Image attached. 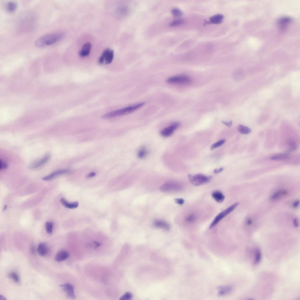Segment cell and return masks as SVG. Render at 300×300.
Wrapping results in <instances>:
<instances>
[{
	"label": "cell",
	"mask_w": 300,
	"mask_h": 300,
	"mask_svg": "<svg viewBox=\"0 0 300 300\" xmlns=\"http://www.w3.org/2000/svg\"><path fill=\"white\" fill-rule=\"evenodd\" d=\"M64 34L62 32H54L44 35L35 42L36 47L39 48L46 47L54 44L60 41Z\"/></svg>",
	"instance_id": "6da1fadb"
},
{
	"label": "cell",
	"mask_w": 300,
	"mask_h": 300,
	"mask_svg": "<svg viewBox=\"0 0 300 300\" xmlns=\"http://www.w3.org/2000/svg\"><path fill=\"white\" fill-rule=\"evenodd\" d=\"M145 104L144 102H142L134 105L113 111L103 115L102 118L103 119H107L128 114L141 108Z\"/></svg>",
	"instance_id": "7a4b0ae2"
},
{
	"label": "cell",
	"mask_w": 300,
	"mask_h": 300,
	"mask_svg": "<svg viewBox=\"0 0 300 300\" xmlns=\"http://www.w3.org/2000/svg\"><path fill=\"white\" fill-rule=\"evenodd\" d=\"M188 178L190 183L193 185L197 186L209 182L211 180L212 177L207 176L205 175L198 174L193 176L189 174L188 175Z\"/></svg>",
	"instance_id": "3957f363"
},
{
	"label": "cell",
	"mask_w": 300,
	"mask_h": 300,
	"mask_svg": "<svg viewBox=\"0 0 300 300\" xmlns=\"http://www.w3.org/2000/svg\"><path fill=\"white\" fill-rule=\"evenodd\" d=\"M239 203H236L231 206L225 211L221 212L216 217L213 222L210 225L209 228L211 229L215 226L220 221L231 212L233 211L239 204Z\"/></svg>",
	"instance_id": "277c9868"
},
{
	"label": "cell",
	"mask_w": 300,
	"mask_h": 300,
	"mask_svg": "<svg viewBox=\"0 0 300 300\" xmlns=\"http://www.w3.org/2000/svg\"><path fill=\"white\" fill-rule=\"evenodd\" d=\"M166 82L170 84H189L191 80L189 76L184 74H180L168 78Z\"/></svg>",
	"instance_id": "5b68a950"
},
{
	"label": "cell",
	"mask_w": 300,
	"mask_h": 300,
	"mask_svg": "<svg viewBox=\"0 0 300 300\" xmlns=\"http://www.w3.org/2000/svg\"><path fill=\"white\" fill-rule=\"evenodd\" d=\"M179 122H174L162 130L160 134L162 136L165 137H168L172 135L175 130L180 126Z\"/></svg>",
	"instance_id": "8992f818"
},
{
	"label": "cell",
	"mask_w": 300,
	"mask_h": 300,
	"mask_svg": "<svg viewBox=\"0 0 300 300\" xmlns=\"http://www.w3.org/2000/svg\"><path fill=\"white\" fill-rule=\"evenodd\" d=\"M181 187L180 184L174 181H170L166 182L161 186L160 190L161 191L166 192L173 190H178L181 189Z\"/></svg>",
	"instance_id": "52a82bcc"
},
{
	"label": "cell",
	"mask_w": 300,
	"mask_h": 300,
	"mask_svg": "<svg viewBox=\"0 0 300 300\" xmlns=\"http://www.w3.org/2000/svg\"><path fill=\"white\" fill-rule=\"evenodd\" d=\"M60 287L66 293L67 296L71 299H74L76 297L74 292V286L71 283H67L60 285Z\"/></svg>",
	"instance_id": "ba28073f"
},
{
	"label": "cell",
	"mask_w": 300,
	"mask_h": 300,
	"mask_svg": "<svg viewBox=\"0 0 300 300\" xmlns=\"http://www.w3.org/2000/svg\"><path fill=\"white\" fill-rule=\"evenodd\" d=\"M70 172V170L69 169H65L60 170L56 171L51 173V174L48 175L44 177L43 178V180L45 181H49L51 180L52 179L55 178L57 176L60 175L66 174Z\"/></svg>",
	"instance_id": "9c48e42d"
},
{
	"label": "cell",
	"mask_w": 300,
	"mask_h": 300,
	"mask_svg": "<svg viewBox=\"0 0 300 300\" xmlns=\"http://www.w3.org/2000/svg\"><path fill=\"white\" fill-rule=\"evenodd\" d=\"M50 158L51 156L50 155L47 154L45 155L43 158L32 164L29 166V168L30 169H33L40 167L49 161Z\"/></svg>",
	"instance_id": "30bf717a"
},
{
	"label": "cell",
	"mask_w": 300,
	"mask_h": 300,
	"mask_svg": "<svg viewBox=\"0 0 300 300\" xmlns=\"http://www.w3.org/2000/svg\"><path fill=\"white\" fill-rule=\"evenodd\" d=\"M69 256L68 252L65 250L59 251L57 253L55 257V260L58 262H62L66 260Z\"/></svg>",
	"instance_id": "8fae6325"
},
{
	"label": "cell",
	"mask_w": 300,
	"mask_h": 300,
	"mask_svg": "<svg viewBox=\"0 0 300 300\" xmlns=\"http://www.w3.org/2000/svg\"><path fill=\"white\" fill-rule=\"evenodd\" d=\"M91 48V44L87 43L83 46L81 50L79 52V55L84 58L88 56L90 53Z\"/></svg>",
	"instance_id": "7c38bea8"
},
{
	"label": "cell",
	"mask_w": 300,
	"mask_h": 300,
	"mask_svg": "<svg viewBox=\"0 0 300 300\" xmlns=\"http://www.w3.org/2000/svg\"><path fill=\"white\" fill-rule=\"evenodd\" d=\"M60 201L61 204L64 207L69 209H75V208L77 207L79 205L78 202H75L70 203L68 202L64 198L61 199Z\"/></svg>",
	"instance_id": "4fadbf2b"
},
{
	"label": "cell",
	"mask_w": 300,
	"mask_h": 300,
	"mask_svg": "<svg viewBox=\"0 0 300 300\" xmlns=\"http://www.w3.org/2000/svg\"><path fill=\"white\" fill-rule=\"evenodd\" d=\"M224 16L221 14H217L212 16L210 19V23L215 24H218L222 23Z\"/></svg>",
	"instance_id": "5bb4252c"
},
{
	"label": "cell",
	"mask_w": 300,
	"mask_h": 300,
	"mask_svg": "<svg viewBox=\"0 0 300 300\" xmlns=\"http://www.w3.org/2000/svg\"><path fill=\"white\" fill-rule=\"evenodd\" d=\"M289 156L288 153H281L273 155L271 157L270 159L272 160H282L288 159Z\"/></svg>",
	"instance_id": "9a60e30c"
},
{
	"label": "cell",
	"mask_w": 300,
	"mask_h": 300,
	"mask_svg": "<svg viewBox=\"0 0 300 300\" xmlns=\"http://www.w3.org/2000/svg\"><path fill=\"white\" fill-rule=\"evenodd\" d=\"M155 226L159 228L163 229L166 230H168L170 228V226L168 223L161 220L155 221L154 223Z\"/></svg>",
	"instance_id": "2e32d148"
},
{
	"label": "cell",
	"mask_w": 300,
	"mask_h": 300,
	"mask_svg": "<svg viewBox=\"0 0 300 300\" xmlns=\"http://www.w3.org/2000/svg\"><path fill=\"white\" fill-rule=\"evenodd\" d=\"M212 197L218 203H222L225 199V197L221 192L218 191H216L212 193Z\"/></svg>",
	"instance_id": "e0dca14e"
},
{
	"label": "cell",
	"mask_w": 300,
	"mask_h": 300,
	"mask_svg": "<svg viewBox=\"0 0 300 300\" xmlns=\"http://www.w3.org/2000/svg\"><path fill=\"white\" fill-rule=\"evenodd\" d=\"M291 19L288 17H284L280 19L278 21V24L279 27L282 29L285 28L286 26L291 21Z\"/></svg>",
	"instance_id": "ac0fdd59"
},
{
	"label": "cell",
	"mask_w": 300,
	"mask_h": 300,
	"mask_svg": "<svg viewBox=\"0 0 300 300\" xmlns=\"http://www.w3.org/2000/svg\"><path fill=\"white\" fill-rule=\"evenodd\" d=\"M37 251L39 255L42 257L46 255L48 251L47 245L43 243L40 244L37 248Z\"/></svg>",
	"instance_id": "d6986e66"
},
{
	"label": "cell",
	"mask_w": 300,
	"mask_h": 300,
	"mask_svg": "<svg viewBox=\"0 0 300 300\" xmlns=\"http://www.w3.org/2000/svg\"><path fill=\"white\" fill-rule=\"evenodd\" d=\"M18 5L16 2H9L6 6V10L10 13H12L17 9Z\"/></svg>",
	"instance_id": "ffe728a7"
},
{
	"label": "cell",
	"mask_w": 300,
	"mask_h": 300,
	"mask_svg": "<svg viewBox=\"0 0 300 300\" xmlns=\"http://www.w3.org/2000/svg\"><path fill=\"white\" fill-rule=\"evenodd\" d=\"M114 52L113 50H109L107 53L104 62L106 64H110L113 60Z\"/></svg>",
	"instance_id": "44dd1931"
},
{
	"label": "cell",
	"mask_w": 300,
	"mask_h": 300,
	"mask_svg": "<svg viewBox=\"0 0 300 300\" xmlns=\"http://www.w3.org/2000/svg\"><path fill=\"white\" fill-rule=\"evenodd\" d=\"M237 129L239 131L243 134H248L250 133L251 132V130L250 128L248 127L241 125H240L238 126Z\"/></svg>",
	"instance_id": "7402d4cb"
},
{
	"label": "cell",
	"mask_w": 300,
	"mask_h": 300,
	"mask_svg": "<svg viewBox=\"0 0 300 300\" xmlns=\"http://www.w3.org/2000/svg\"><path fill=\"white\" fill-rule=\"evenodd\" d=\"M148 154L146 148L144 147L140 148L137 153L138 157L140 159H143Z\"/></svg>",
	"instance_id": "603a6c76"
},
{
	"label": "cell",
	"mask_w": 300,
	"mask_h": 300,
	"mask_svg": "<svg viewBox=\"0 0 300 300\" xmlns=\"http://www.w3.org/2000/svg\"><path fill=\"white\" fill-rule=\"evenodd\" d=\"M109 50V49H107L103 51L98 59V62L99 64H102L104 62L105 59Z\"/></svg>",
	"instance_id": "cb8c5ba5"
},
{
	"label": "cell",
	"mask_w": 300,
	"mask_h": 300,
	"mask_svg": "<svg viewBox=\"0 0 300 300\" xmlns=\"http://www.w3.org/2000/svg\"><path fill=\"white\" fill-rule=\"evenodd\" d=\"M101 245V244L99 242H93L89 243L87 244V246L89 248L95 249L98 248Z\"/></svg>",
	"instance_id": "d4e9b609"
},
{
	"label": "cell",
	"mask_w": 300,
	"mask_h": 300,
	"mask_svg": "<svg viewBox=\"0 0 300 300\" xmlns=\"http://www.w3.org/2000/svg\"><path fill=\"white\" fill-rule=\"evenodd\" d=\"M9 277L16 283H19L20 281L19 275L16 272L11 273L9 274Z\"/></svg>",
	"instance_id": "484cf974"
},
{
	"label": "cell",
	"mask_w": 300,
	"mask_h": 300,
	"mask_svg": "<svg viewBox=\"0 0 300 300\" xmlns=\"http://www.w3.org/2000/svg\"><path fill=\"white\" fill-rule=\"evenodd\" d=\"M53 223L52 222H47L45 224L46 229L47 233L50 235L52 234L53 230Z\"/></svg>",
	"instance_id": "4316f807"
},
{
	"label": "cell",
	"mask_w": 300,
	"mask_h": 300,
	"mask_svg": "<svg viewBox=\"0 0 300 300\" xmlns=\"http://www.w3.org/2000/svg\"><path fill=\"white\" fill-rule=\"evenodd\" d=\"M220 292L219 293V295L222 296L225 295L230 292L231 290V288L229 286L222 287L220 288Z\"/></svg>",
	"instance_id": "83f0119b"
},
{
	"label": "cell",
	"mask_w": 300,
	"mask_h": 300,
	"mask_svg": "<svg viewBox=\"0 0 300 300\" xmlns=\"http://www.w3.org/2000/svg\"><path fill=\"white\" fill-rule=\"evenodd\" d=\"M184 22V21L183 19H176L171 22L170 23V25L171 27H176V26L182 25Z\"/></svg>",
	"instance_id": "f1b7e54d"
},
{
	"label": "cell",
	"mask_w": 300,
	"mask_h": 300,
	"mask_svg": "<svg viewBox=\"0 0 300 300\" xmlns=\"http://www.w3.org/2000/svg\"><path fill=\"white\" fill-rule=\"evenodd\" d=\"M171 12L172 14L175 17H181L183 14L182 11L180 9L177 8L173 9L172 10Z\"/></svg>",
	"instance_id": "f546056e"
},
{
	"label": "cell",
	"mask_w": 300,
	"mask_h": 300,
	"mask_svg": "<svg viewBox=\"0 0 300 300\" xmlns=\"http://www.w3.org/2000/svg\"><path fill=\"white\" fill-rule=\"evenodd\" d=\"M286 194L285 192L282 191V190H279L273 195L271 196V199L273 200H276L277 199L279 198L282 194Z\"/></svg>",
	"instance_id": "4dcf8cb0"
},
{
	"label": "cell",
	"mask_w": 300,
	"mask_h": 300,
	"mask_svg": "<svg viewBox=\"0 0 300 300\" xmlns=\"http://www.w3.org/2000/svg\"><path fill=\"white\" fill-rule=\"evenodd\" d=\"M225 141H226L225 140L222 139L212 144L211 146V150H213L214 149L222 145L224 143Z\"/></svg>",
	"instance_id": "1f68e13d"
},
{
	"label": "cell",
	"mask_w": 300,
	"mask_h": 300,
	"mask_svg": "<svg viewBox=\"0 0 300 300\" xmlns=\"http://www.w3.org/2000/svg\"><path fill=\"white\" fill-rule=\"evenodd\" d=\"M256 257L254 264H257L260 262L261 258V254L260 250L257 249L256 251Z\"/></svg>",
	"instance_id": "d6a6232c"
},
{
	"label": "cell",
	"mask_w": 300,
	"mask_h": 300,
	"mask_svg": "<svg viewBox=\"0 0 300 300\" xmlns=\"http://www.w3.org/2000/svg\"><path fill=\"white\" fill-rule=\"evenodd\" d=\"M132 297V293L130 292H128L125 293L122 297H120V300H130Z\"/></svg>",
	"instance_id": "836d02e7"
},
{
	"label": "cell",
	"mask_w": 300,
	"mask_h": 300,
	"mask_svg": "<svg viewBox=\"0 0 300 300\" xmlns=\"http://www.w3.org/2000/svg\"><path fill=\"white\" fill-rule=\"evenodd\" d=\"M289 150L293 151L295 150L297 148V146L295 142L293 141H290L289 143Z\"/></svg>",
	"instance_id": "e575fe53"
},
{
	"label": "cell",
	"mask_w": 300,
	"mask_h": 300,
	"mask_svg": "<svg viewBox=\"0 0 300 300\" xmlns=\"http://www.w3.org/2000/svg\"><path fill=\"white\" fill-rule=\"evenodd\" d=\"M196 219V217L193 214H190L186 218V220L187 221L189 222H193Z\"/></svg>",
	"instance_id": "d590c367"
},
{
	"label": "cell",
	"mask_w": 300,
	"mask_h": 300,
	"mask_svg": "<svg viewBox=\"0 0 300 300\" xmlns=\"http://www.w3.org/2000/svg\"><path fill=\"white\" fill-rule=\"evenodd\" d=\"M7 167V165L5 162L1 160L0 162V169L1 170H5Z\"/></svg>",
	"instance_id": "8d00e7d4"
},
{
	"label": "cell",
	"mask_w": 300,
	"mask_h": 300,
	"mask_svg": "<svg viewBox=\"0 0 300 300\" xmlns=\"http://www.w3.org/2000/svg\"><path fill=\"white\" fill-rule=\"evenodd\" d=\"M175 201L176 203L180 205H183L184 202V200L182 198H176Z\"/></svg>",
	"instance_id": "74e56055"
},
{
	"label": "cell",
	"mask_w": 300,
	"mask_h": 300,
	"mask_svg": "<svg viewBox=\"0 0 300 300\" xmlns=\"http://www.w3.org/2000/svg\"><path fill=\"white\" fill-rule=\"evenodd\" d=\"M222 123L226 126L228 127H230L233 124V121H231L229 122H225L224 121H222Z\"/></svg>",
	"instance_id": "f35d334b"
},
{
	"label": "cell",
	"mask_w": 300,
	"mask_h": 300,
	"mask_svg": "<svg viewBox=\"0 0 300 300\" xmlns=\"http://www.w3.org/2000/svg\"><path fill=\"white\" fill-rule=\"evenodd\" d=\"M223 170H224V168H217V169L214 170L213 172L214 174H218L221 172Z\"/></svg>",
	"instance_id": "ab89813d"
},
{
	"label": "cell",
	"mask_w": 300,
	"mask_h": 300,
	"mask_svg": "<svg viewBox=\"0 0 300 300\" xmlns=\"http://www.w3.org/2000/svg\"><path fill=\"white\" fill-rule=\"evenodd\" d=\"M293 224H294V227H297L299 226V224L298 221L297 219L295 218L294 219L293 221Z\"/></svg>",
	"instance_id": "60d3db41"
},
{
	"label": "cell",
	"mask_w": 300,
	"mask_h": 300,
	"mask_svg": "<svg viewBox=\"0 0 300 300\" xmlns=\"http://www.w3.org/2000/svg\"><path fill=\"white\" fill-rule=\"evenodd\" d=\"M299 204V201L298 200H297L295 201L294 203H293V206L294 207H296L298 206Z\"/></svg>",
	"instance_id": "b9f144b4"
},
{
	"label": "cell",
	"mask_w": 300,
	"mask_h": 300,
	"mask_svg": "<svg viewBox=\"0 0 300 300\" xmlns=\"http://www.w3.org/2000/svg\"><path fill=\"white\" fill-rule=\"evenodd\" d=\"M96 175V173H95L92 172L89 174L87 176V178H91L95 176Z\"/></svg>",
	"instance_id": "7bdbcfd3"
},
{
	"label": "cell",
	"mask_w": 300,
	"mask_h": 300,
	"mask_svg": "<svg viewBox=\"0 0 300 300\" xmlns=\"http://www.w3.org/2000/svg\"><path fill=\"white\" fill-rule=\"evenodd\" d=\"M252 221L251 220L249 219L247 221V224L248 225H250L252 223Z\"/></svg>",
	"instance_id": "ee69618b"
},
{
	"label": "cell",
	"mask_w": 300,
	"mask_h": 300,
	"mask_svg": "<svg viewBox=\"0 0 300 300\" xmlns=\"http://www.w3.org/2000/svg\"><path fill=\"white\" fill-rule=\"evenodd\" d=\"M0 299L1 300H5L6 299L2 295H0Z\"/></svg>",
	"instance_id": "f6af8a7d"
},
{
	"label": "cell",
	"mask_w": 300,
	"mask_h": 300,
	"mask_svg": "<svg viewBox=\"0 0 300 300\" xmlns=\"http://www.w3.org/2000/svg\"><path fill=\"white\" fill-rule=\"evenodd\" d=\"M31 251L32 253H34L35 252V248L34 247H32L31 248Z\"/></svg>",
	"instance_id": "bcb514c9"
},
{
	"label": "cell",
	"mask_w": 300,
	"mask_h": 300,
	"mask_svg": "<svg viewBox=\"0 0 300 300\" xmlns=\"http://www.w3.org/2000/svg\"><path fill=\"white\" fill-rule=\"evenodd\" d=\"M7 206H6V205H5V206H4V209H3V210H4V211H5V210L6 209V208H7Z\"/></svg>",
	"instance_id": "7dc6e473"
}]
</instances>
